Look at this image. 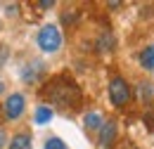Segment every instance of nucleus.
<instances>
[{
  "label": "nucleus",
  "mask_w": 154,
  "mask_h": 149,
  "mask_svg": "<svg viewBox=\"0 0 154 149\" xmlns=\"http://www.w3.org/2000/svg\"><path fill=\"white\" fill-rule=\"evenodd\" d=\"M50 118H52V109H50V107H38V109H36V123L43 126V123H48Z\"/></svg>",
  "instance_id": "nucleus-9"
},
{
  "label": "nucleus",
  "mask_w": 154,
  "mask_h": 149,
  "mask_svg": "<svg viewBox=\"0 0 154 149\" xmlns=\"http://www.w3.org/2000/svg\"><path fill=\"white\" fill-rule=\"evenodd\" d=\"M26 109V99H24V95L21 93H10L5 97V102H2V118L5 121H17L21 118V114Z\"/></svg>",
  "instance_id": "nucleus-3"
},
{
  "label": "nucleus",
  "mask_w": 154,
  "mask_h": 149,
  "mask_svg": "<svg viewBox=\"0 0 154 149\" xmlns=\"http://www.w3.org/2000/svg\"><path fill=\"white\" fill-rule=\"evenodd\" d=\"M5 93V83H2V78H0V95Z\"/></svg>",
  "instance_id": "nucleus-13"
},
{
  "label": "nucleus",
  "mask_w": 154,
  "mask_h": 149,
  "mask_svg": "<svg viewBox=\"0 0 154 149\" xmlns=\"http://www.w3.org/2000/svg\"><path fill=\"white\" fill-rule=\"evenodd\" d=\"M116 137H119V126H116V121H114V118L102 121V126H100V130H97L100 147L112 149V147H114V142H116Z\"/></svg>",
  "instance_id": "nucleus-4"
},
{
  "label": "nucleus",
  "mask_w": 154,
  "mask_h": 149,
  "mask_svg": "<svg viewBox=\"0 0 154 149\" xmlns=\"http://www.w3.org/2000/svg\"><path fill=\"white\" fill-rule=\"evenodd\" d=\"M36 43H38V47L45 55H55L62 47V33H59V29L55 24H45V26H40L38 36H36Z\"/></svg>",
  "instance_id": "nucleus-1"
},
{
  "label": "nucleus",
  "mask_w": 154,
  "mask_h": 149,
  "mask_svg": "<svg viewBox=\"0 0 154 149\" xmlns=\"http://www.w3.org/2000/svg\"><path fill=\"white\" fill-rule=\"evenodd\" d=\"M107 93H109V102L114 104L116 109H121V107H126V104L131 102V85H128V81L121 78V76L112 78Z\"/></svg>",
  "instance_id": "nucleus-2"
},
{
  "label": "nucleus",
  "mask_w": 154,
  "mask_h": 149,
  "mask_svg": "<svg viewBox=\"0 0 154 149\" xmlns=\"http://www.w3.org/2000/svg\"><path fill=\"white\" fill-rule=\"evenodd\" d=\"M45 149H66V144H64L59 137H50V140L45 142Z\"/></svg>",
  "instance_id": "nucleus-11"
},
{
  "label": "nucleus",
  "mask_w": 154,
  "mask_h": 149,
  "mask_svg": "<svg viewBox=\"0 0 154 149\" xmlns=\"http://www.w3.org/2000/svg\"><path fill=\"white\" fill-rule=\"evenodd\" d=\"M43 62H31V64H26V69L21 71V76H24V81H29V83H36L40 76H43Z\"/></svg>",
  "instance_id": "nucleus-5"
},
{
  "label": "nucleus",
  "mask_w": 154,
  "mask_h": 149,
  "mask_svg": "<svg viewBox=\"0 0 154 149\" xmlns=\"http://www.w3.org/2000/svg\"><path fill=\"white\" fill-rule=\"evenodd\" d=\"M114 38H112V33H102V38H100V50H112L114 45Z\"/></svg>",
  "instance_id": "nucleus-10"
},
{
  "label": "nucleus",
  "mask_w": 154,
  "mask_h": 149,
  "mask_svg": "<svg viewBox=\"0 0 154 149\" xmlns=\"http://www.w3.org/2000/svg\"><path fill=\"white\" fill-rule=\"evenodd\" d=\"M140 66L147 69V71H154V43L147 45V47L140 52Z\"/></svg>",
  "instance_id": "nucleus-7"
},
{
  "label": "nucleus",
  "mask_w": 154,
  "mask_h": 149,
  "mask_svg": "<svg viewBox=\"0 0 154 149\" xmlns=\"http://www.w3.org/2000/svg\"><path fill=\"white\" fill-rule=\"evenodd\" d=\"M5 142H7V135H5V130L0 128V149L5 147Z\"/></svg>",
  "instance_id": "nucleus-12"
},
{
  "label": "nucleus",
  "mask_w": 154,
  "mask_h": 149,
  "mask_svg": "<svg viewBox=\"0 0 154 149\" xmlns=\"http://www.w3.org/2000/svg\"><path fill=\"white\" fill-rule=\"evenodd\" d=\"M0 26H2V24H0Z\"/></svg>",
  "instance_id": "nucleus-15"
},
{
  "label": "nucleus",
  "mask_w": 154,
  "mask_h": 149,
  "mask_svg": "<svg viewBox=\"0 0 154 149\" xmlns=\"http://www.w3.org/2000/svg\"><path fill=\"white\" fill-rule=\"evenodd\" d=\"M7 149H33V140L29 132H17V135H12Z\"/></svg>",
  "instance_id": "nucleus-6"
},
{
  "label": "nucleus",
  "mask_w": 154,
  "mask_h": 149,
  "mask_svg": "<svg viewBox=\"0 0 154 149\" xmlns=\"http://www.w3.org/2000/svg\"><path fill=\"white\" fill-rule=\"evenodd\" d=\"M102 121H104V118H102L97 111H93V114H88V116H85V128H88V130H100Z\"/></svg>",
  "instance_id": "nucleus-8"
},
{
  "label": "nucleus",
  "mask_w": 154,
  "mask_h": 149,
  "mask_svg": "<svg viewBox=\"0 0 154 149\" xmlns=\"http://www.w3.org/2000/svg\"><path fill=\"white\" fill-rule=\"evenodd\" d=\"M0 123H2V111H0Z\"/></svg>",
  "instance_id": "nucleus-14"
}]
</instances>
